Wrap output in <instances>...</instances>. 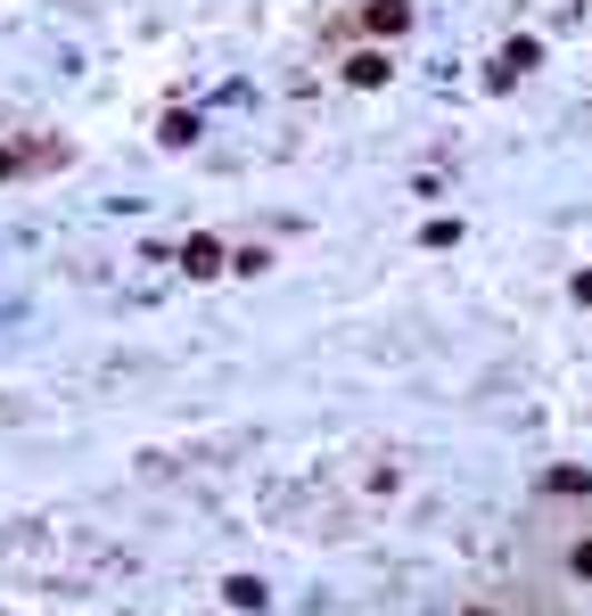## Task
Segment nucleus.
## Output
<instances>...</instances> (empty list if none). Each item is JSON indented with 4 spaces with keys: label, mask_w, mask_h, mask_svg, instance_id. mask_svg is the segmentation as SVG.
Returning a JSON list of instances; mask_svg holds the SVG:
<instances>
[{
    "label": "nucleus",
    "mask_w": 592,
    "mask_h": 616,
    "mask_svg": "<svg viewBox=\"0 0 592 616\" xmlns=\"http://www.w3.org/2000/svg\"><path fill=\"white\" fill-rule=\"evenodd\" d=\"M535 58H543V41H526V33H519V41H502V58H494V91H502V82H519L526 67H535Z\"/></svg>",
    "instance_id": "nucleus-1"
},
{
    "label": "nucleus",
    "mask_w": 592,
    "mask_h": 616,
    "mask_svg": "<svg viewBox=\"0 0 592 616\" xmlns=\"http://www.w3.org/2000/svg\"><path fill=\"white\" fill-rule=\"evenodd\" d=\"M181 271H189V280H215V271H230V255H223L215 239H189V247H181Z\"/></svg>",
    "instance_id": "nucleus-2"
},
{
    "label": "nucleus",
    "mask_w": 592,
    "mask_h": 616,
    "mask_svg": "<svg viewBox=\"0 0 592 616\" xmlns=\"http://www.w3.org/2000/svg\"><path fill=\"white\" fill-rule=\"evenodd\" d=\"M387 74H395V67H387V50H354V58H346V82H354V91H378Z\"/></svg>",
    "instance_id": "nucleus-3"
},
{
    "label": "nucleus",
    "mask_w": 592,
    "mask_h": 616,
    "mask_svg": "<svg viewBox=\"0 0 592 616\" xmlns=\"http://www.w3.org/2000/svg\"><path fill=\"white\" fill-rule=\"evenodd\" d=\"M363 17H371V33H387V41H395V33L412 26V0H371Z\"/></svg>",
    "instance_id": "nucleus-4"
},
{
    "label": "nucleus",
    "mask_w": 592,
    "mask_h": 616,
    "mask_svg": "<svg viewBox=\"0 0 592 616\" xmlns=\"http://www.w3.org/2000/svg\"><path fill=\"white\" fill-rule=\"evenodd\" d=\"M223 608H239V616L264 608V584H256V576H230V584H223Z\"/></svg>",
    "instance_id": "nucleus-5"
},
{
    "label": "nucleus",
    "mask_w": 592,
    "mask_h": 616,
    "mask_svg": "<svg viewBox=\"0 0 592 616\" xmlns=\"http://www.w3.org/2000/svg\"><path fill=\"white\" fill-rule=\"evenodd\" d=\"M157 140H165V148H189V140H198V116H165Z\"/></svg>",
    "instance_id": "nucleus-6"
},
{
    "label": "nucleus",
    "mask_w": 592,
    "mask_h": 616,
    "mask_svg": "<svg viewBox=\"0 0 592 616\" xmlns=\"http://www.w3.org/2000/svg\"><path fill=\"white\" fill-rule=\"evenodd\" d=\"M543 485H552V494H592V477H584V469H552Z\"/></svg>",
    "instance_id": "nucleus-7"
},
{
    "label": "nucleus",
    "mask_w": 592,
    "mask_h": 616,
    "mask_svg": "<svg viewBox=\"0 0 592 616\" xmlns=\"http://www.w3.org/2000/svg\"><path fill=\"white\" fill-rule=\"evenodd\" d=\"M568 567H576V576L592 584V543H576V550H568Z\"/></svg>",
    "instance_id": "nucleus-8"
},
{
    "label": "nucleus",
    "mask_w": 592,
    "mask_h": 616,
    "mask_svg": "<svg viewBox=\"0 0 592 616\" xmlns=\"http://www.w3.org/2000/svg\"><path fill=\"white\" fill-rule=\"evenodd\" d=\"M576 305H592V271H576Z\"/></svg>",
    "instance_id": "nucleus-9"
},
{
    "label": "nucleus",
    "mask_w": 592,
    "mask_h": 616,
    "mask_svg": "<svg viewBox=\"0 0 592 616\" xmlns=\"http://www.w3.org/2000/svg\"><path fill=\"white\" fill-rule=\"evenodd\" d=\"M0 181H9V148H0Z\"/></svg>",
    "instance_id": "nucleus-10"
},
{
    "label": "nucleus",
    "mask_w": 592,
    "mask_h": 616,
    "mask_svg": "<svg viewBox=\"0 0 592 616\" xmlns=\"http://www.w3.org/2000/svg\"><path fill=\"white\" fill-rule=\"evenodd\" d=\"M470 616H485V608H470Z\"/></svg>",
    "instance_id": "nucleus-11"
}]
</instances>
